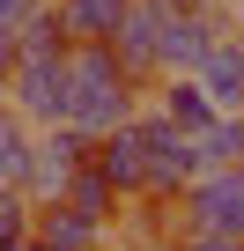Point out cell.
<instances>
[{
    "label": "cell",
    "mask_w": 244,
    "mask_h": 251,
    "mask_svg": "<svg viewBox=\"0 0 244 251\" xmlns=\"http://www.w3.org/2000/svg\"><path fill=\"white\" fill-rule=\"evenodd\" d=\"M67 118L81 133H111L118 118H134V74L111 45H67Z\"/></svg>",
    "instance_id": "6da1fadb"
},
{
    "label": "cell",
    "mask_w": 244,
    "mask_h": 251,
    "mask_svg": "<svg viewBox=\"0 0 244 251\" xmlns=\"http://www.w3.org/2000/svg\"><path fill=\"white\" fill-rule=\"evenodd\" d=\"M141 133H148V192H141V200H178V192L207 170V163H200V141H192V133H178L163 111H148V118H141Z\"/></svg>",
    "instance_id": "7a4b0ae2"
},
{
    "label": "cell",
    "mask_w": 244,
    "mask_h": 251,
    "mask_svg": "<svg viewBox=\"0 0 244 251\" xmlns=\"http://www.w3.org/2000/svg\"><path fill=\"white\" fill-rule=\"evenodd\" d=\"M8 103L30 126H59L67 118V52H23L8 74Z\"/></svg>",
    "instance_id": "3957f363"
},
{
    "label": "cell",
    "mask_w": 244,
    "mask_h": 251,
    "mask_svg": "<svg viewBox=\"0 0 244 251\" xmlns=\"http://www.w3.org/2000/svg\"><path fill=\"white\" fill-rule=\"evenodd\" d=\"M185 222L200 229H222V236H244V163H222V170H200L185 192Z\"/></svg>",
    "instance_id": "277c9868"
},
{
    "label": "cell",
    "mask_w": 244,
    "mask_h": 251,
    "mask_svg": "<svg viewBox=\"0 0 244 251\" xmlns=\"http://www.w3.org/2000/svg\"><path fill=\"white\" fill-rule=\"evenodd\" d=\"M215 37H222V23H215L207 0H178V8L163 15V37H156V67L163 74H192Z\"/></svg>",
    "instance_id": "5b68a950"
},
{
    "label": "cell",
    "mask_w": 244,
    "mask_h": 251,
    "mask_svg": "<svg viewBox=\"0 0 244 251\" xmlns=\"http://www.w3.org/2000/svg\"><path fill=\"white\" fill-rule=\"evenodd\" d=\"M89 163L118 185V200H134V192H148V133H141V118H118L111 133H96V148H89Z\"/></svg>",
    "instance_id": "8992f818"
},
{
    "label": "cell",
    "mask_w": 244,
    "mask_h": 251,
    "mask_svg": "<svg viewBox=\"0 0 244 251\" xmlns=\"http://www.w3.org/2000/svg\"><path fill=\"white\" fill-rule=\"evenodd\" d=\"M104 229H111V222L81 214L74 200H37V214H30V236H37L45 251H96Z\"/></svg>",
    "instance_id": "52a82bcc"
},
{
    "label": "cell",
    "mask_w": 244,
    "mask_h": 251,
    "mask_svg": "<svg viewBox=\"0 0 244 251\" xmlns=\"http://www.w3.org/2000/svg\"><path fill=\"white\" fill-rule=\"evenodd\" d=\"M192 74H200V89L215 96V111H244V37H229V30H222Z\"/></svg>",
    "instance_id": "ba28073f"
},
{
    "label": "cell",
    "mask_w": 244,
    "mask_h": 251,
    "mask_svg": "<svg viewBox=\"0 0 244 251\" xmlns=\"http://www.w3.org/2000/svg\"><path fill=\"white\" fill-rule=\"evenodd\" d=\"M126 8H134V0H52L67 45H111V30L126 23Z\"/></svg>",
    "instance_id": "9c48e42d"
},
{
    "label": "cell",
    "mask_w": 244,
    "mask_h": 251,
    "mask_svg": "<svg viewBox=\"0 0 244 251\" xmlns=\"http://www.w3.org/2000/svg\"><path fill=\"white\" fill-rule=\"evenodd\" d=\"M156 111L178 126V133H192V141L222 118V111H215V96L200 89V74H163V103H156Z\"/></svg>",
    "instance_id": "30bf717a"
},
{
    "label": "cell",
    "mask_w": 244,
    "mask_h": 251,
    "mask_svg": "<svg viewBox=\"0 0 244 251\" xmlns=\"http://www.w3.org/2000/svg\"><path fill=\"white\" fill-rule=\"evenodd\" d=\"M30 148H37V126L0 96V185H23V170H30Z\"/></svg>",
    "instance_id": "8fae6325"
},
{
    "label": "cell",
    "mask_w": 244,
    "mask_h": 251,
    "mask_svg": "<svg viewBox=\"0 0 244 251\" xmlns=\"http://www.w3.org/2000/svg\"><path fill=\"white\" fill-rule=\"evenodd\" d=\"M59 200H74V207H81V214H96V222H111V214H118V185H111L96 163H81V170L67 177V192H59Z\"/></svg>",
    "instance_id": "7c38bea8"
},
{
    "label": "cell",
    "mask_w": 244,
    "mask_h": 251,
    "mask_svg": "<svg viewBox=\"0 0 244 251\" xmlns=\"http://www.w3.org/2000/svg\"><path fill=\"white\" fill-rule=\"evenodd\" d=\"M200 163L222 170V163H244V111H222L207 133H200Z\"/></svg>",
    "instance_id": "4fadbf2b"
},
{
    "label": "cell",
    "mask_w": 244,
    "mask_h": 251,
    "mask_svg": "<svg viewBox=\"0 0 244 251\" xmlns=\"http://www.w3.org/2000/svg\"><path fill=\"white\" fill-rule=\"evenodd\" d=\"M30 214H37V200H30L23 185H0V251L30 244Z\"/></svg>",
    "instance_id": "5bb4252c"
},
{
    "label": "cell",
    "mask_w": 244,
    "mask_h": 251,
    "mask_svg": "<svg viewBox=\"0 0 244 251\" xmlns=\"http://www.w3.org/2000/svg\"><path fill=\"white\" fill-rule=\"evenodd\" d=\"M178 251H244V236H222V229H200L192 222V236H178Z\"/></svg>",
    "instance_id": "9a60e30c"
},
{
    "label": "cell",
    "mask_w": 244,
    "mask_h": 251,
    "mask_svg": "<svg viewBox=\"0 0 244 251\" xmlns=\"http://www.w3.org/2000/svg\"><path fill=\"white\" fill-rule=\"evenodd\" d=\"M37 8H45V0H0V30H23Z\"/></svg>",
    "instance_id": "2e32d148"
},
{
    "label": "cell",
    "mask_w": 244,
    "mask_h": 251,
    "mask_svg": "<svg viewBox=\"0 0 244 251\" xmlns=\"http://www.w3.org/2000/svg\"><path fill=\"white\" fill-rule=\"evenodd\" d=\"M15 59H23V45H15V30H0V96H8V74H15Z\"/></svg>",
    "instance_id": "e0dca14e"
},
{
    "label": "cell",
    "mask_w": 244,
    "mask_h": 251,
    "mask_svg": "<svg viewBox=\"0 0 244 251\" xmlns=\"http://www.w3.org/2000/svg\"><path fill=\"white\" fill-rule=\"evenodd\" d=\"M96 251H148V244H141V236H118V244H111V236H104Z\"/></svg>",
    "instance_id": "ac0fdd59"
}]
</instances>
